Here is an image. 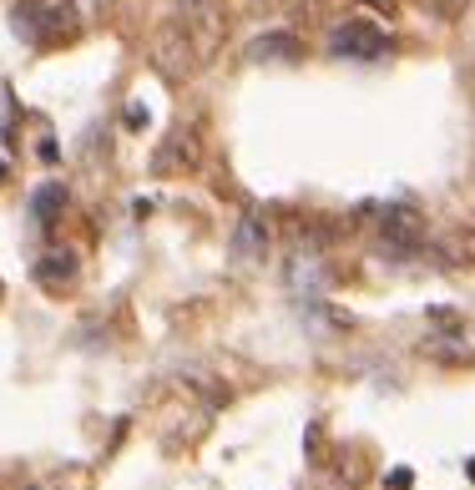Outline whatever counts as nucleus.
Returning <instances> with one entry per match:
<instances>
[{
  "label": "nucleus",
  "instance_id": "1",
  "mask_svg": "<svg viewBox=\"0 0 475 490\" xmlns=\"http://www.w3.org/2000/svg\"><path fill=\"white\" fill-rule=\"evenodd\" d=\"M11 26L31 46H61V41L76 36V5L71 0H16Z\"/></svg>",
  "mask_w": 475,
  "mask_h": 490
},
{
  "label": "nucleus",
  "instance_id": "2",
  "mask_svg": "<svg viewBox=\"0 0 475 490\" xmlns=\"http://www.w3.org/2000/svg\"><path fill=\"white\" fill-rule=\"evenodd\" d=\"M374 243H380L384 258H415L430 243L425 213H420V207H410V203L380 207V218H374Z\"/></svg>",
  "mask_w": 475,
  "mask_h": 490
},
{
  "label": "nucleus",
  "instance_id": "3",
  "mask_svg": "<svg viewBox=\"0 0 475 490\" xmlns=\"http://www.w3.org/2000/svg\"><path fill=\"white\" fill-rule=\"evenodd\" d=\"M329 51L339 56V61H384V56L395 51V41H390V31L374 26V20L349 16L329 31Z\"/></svg>",
  "mask_w": 475,
  "mask_h": 490
},
{
  "label": "nucleus",
  "instance_id": "4",
  "mask_svg": "<svg viewBox=\"0 0 475 490\" xmlns=\"http://www.w3.org/2000/svg\"><path fill=\"white\" fill-rule=\"evenodd\" d=\"M273 248V228L263 213H243L233 228V258L238 263H258V258H269Z\"/></svg>",
  "mask_w": 475,
  "mask_h": 490
},
{
  "label": "nucleus",
  "instance_id": "5",
  "mask_svg": "<svg viewBox=\"0 0 475 490\" xmlns=\"http://www.w3.org/2000/svg\"><path fill=\"white\" fill-rule=\"evenodd\" d=\"M192 167H197V137L192 132H173L157 147V157H152V173L157 177H177V173H192Z\"/></svg>",
  "mask_w": 475,
  "mask_h": 490
},
{
  "label": "nucleus",
  "instance_id": "6",
  "mask_svg": "<svg viewBox=\"0 0 475 490\" xmlns=\"http://www.w3.org/2000/svg\"><path fill=\"white\" fill-rule=\"evenodd\" d=\"M36 278L61 293V288H71V278H76V258L71 253H46L41 263H36Z\"/></svg>",
  "mask_w": 475,
  "mask_h": 490
},
{
  "label": "nucleus",
  "instance_id": "7",
  "mask_svg": "<svg viewBox=\"0 0 475 490\" xmlns=\"http://www.w3.org/2000/svg\"><path fill=\"white\" fill-rule=\"evenodd\" d=\"M299 56H303V46L294 36H263V41L248 46V61H299Z\"/></svg>",
  "mask_w": 475,
  "mask_h": 490
},
{
  "label": "nucleus",
  "instance_id": "8",
  "mask_svg": "<svg viewBox=\"0 0 475 490\" xmlns=\"http://www.w3.org/2000/svg\"><path fill=\"white\" fill-rule=\"evenodd\" d=\"M66 213V188H56V182H46V188L31 197V218L36 222H56Z\"/></svg>",
  "mask_w": 475,
  "mask_h": 490
},
{
  "label": "nucleus",
  "instance_id": "9",
  "mask_svg": "<svg viewBox=\"0 0 475 490\" xmlns=\"http://www.w3.org/2000/svg\"><path fill=\"white\" fill-rule=\"evenodd\" d=\"M430 11H435V16H445V20H460L465 16V5H471V0H425Z\"/></svg>",
  "mask_w": 475,
  "mask_h": 490
},
{
  "label": "nucleus",
  "instance_id": "10",
  "mask_svg": "<svg viewBox=\"0 0 475 490\" xmlns=\"http://www.w3.org/2000/svg\"><path fill=\"white\" fill-rule=\"evenodd\" d=\"M182 5H188V11H213L218 0H182Z\"/></svg>",
  "mask_w": 475,
  "mask_h": 490
}]
</instances>
